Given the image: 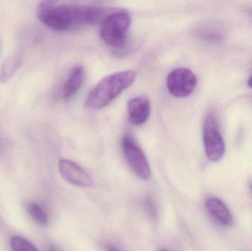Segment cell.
Listing matches in <instances>:
<instances>
[{
    "label": "cell",
    "mask_w": 252,
    "mask_h": 251,
    "mask_svg": "<svg viewBox=\"0 0 252 251\" xmlns=\"http://www.w3.org/2000/svg\"><path fill=\"white\" fill-rule=\"evenodd\" d=\"M109 15L103 7L58 4L52 1H42L38 7L40 22L57 31L69 30L78 25H96L103 22Z\"/></svg>",
    "instance_id": "1"
},
{
    "label": "cell",
    "mask_w": 252,
    "mask_h": 251,
    "mask_svg": "<svg viewBox=\"0 0 252 251\" xmlns=\"http://www.w3.org/2000/svg\"><path fill=\"white\" fill-rule=\"evenodd\" d=\"M135 79L136 73L132 70L118 72L105 77L89 92L86 98V108L100 110L106 107L129 88Z\"/></svg>",
    "instance_id": "2"
},
{
    "label": "cell",
    "mask_w": 252,
    "mask_h": 251,
    "mask_svg": "<svg viewBox=\"0 0 252 251\" xmlns=\"http://www.w3.org/2000/svg\"><path fill=\"white\" fill-rule=\"evenodd\" d=\"M131 19L124 11L112 13L102 23L100 37L106 45L112 48L121 49L126 45Z\"/></svg>",
    "instance_id": "3"
},
{
    "label": "cell",
    "mask_w": 252,
    "mask_h": 251,
    "mask_svg": "<svg viewBox=\"0 0 252 251\" xmlns=\"http://www.w3.org/2000/svg\"><path fill=\"white\" fill-rule=\"evenodd\" d=\"M203 141L207 158L211 162H219L226 152L224 140L214 112L207 113L203 124Z\"/></svg>",
    "instance_id": "4"
},
{
    "label": "cell",
    "mask_w": 252,
    "mask_h": 251,
    "mask_svg": "<svg viewBox=\"0 0 252 251\" xmlns=\"http://www.w3.org/2000/svg\"><path fill=\"white\" fill-rule=\"evenodd\" d=\"M122 146L127 164L136 176L144 181H149L151 171L148 159L134 139L130 135H126L123 139Z\"/></svg>",
    "instance_id": "5"
},
{
    "label": "cell",
    "mask_w": 252,
    "mask_h": 251,
    "mask_svg": "<svg viewBox=\"0 0 252 251\" xmlns=\"http://www.w3.org/2000/svg\"><path fill=\"white\" fill-rule=\"evenodd\" d=\"M197 78L191 69L177 68L167 77V88L170 94L176 97H186L190 95L197 85Z\"/></svg>",
    "instance_id": "6"
},
{
    "label": "cell",
    "mask_w": 252,
    "mask_h": 251,
    "mask_svg": "<svg viewBox=\"0 0 252 251\" xmlns=\"http://www.w3.org/2000/svg\"><path fill=\"white\" fill-rule=\"evenodd\" d=\"M59 169L62 178L76 187H89L93 184L92 177L75 162L68 159H61Z\"/></svg>",
    "instance_id": "7"
},
{
    "label": "cell",
    "mask_w": 252,
    "mask_h": 251,
    "mask_svg": "<svg viewBox=\"0 0 252 251\" xmlns=\"http://www.w3.org/2000/svg\"><path fill=\"white\" fill-rule=\"evenodd\" d=\"M129 119L136 126L143 125L146 122L151 113V103L146 97H134L127 103Z\"/></svg>",
    "instance_id": "8"
},
{
    "label": "cell",
    "mask_w": 252,
    "mask_h": 251,
    "mask_svg": "<svg viewBox=\"0 0 252 251\" xmlns=\"http://www.w3.org/2000/svg\"><path fill=\"white\" fill-rule=\"evenodd\" d=\"M206 208L210 215L219 223L225 226H231L234 219L228 206L220 199L210 197L206 201Z\"/></svg>",
    "instance_id": "9"
},
{
    "label": "cell",
    "mask_w": 252,
    "mask_h": 251,
    "mask_svg": "<svg viewBox=\"0 0 252 251\" xmlns=\"http://www.w3.org/2000/svg\"><path fill=\"white\" fill-rule=\"evenodd\" d=\"M85 79L84 67L81 65L72 68L63 85V96L65 100L72 98L81 89Z\"/></svg>",
    "instance_id": "10"
},
{
    "label": "cell",
    "mask_w": 252,
    "mask_h": 251,
    "mask_svg": "<svg viewBox=\"0 0 252 251\" xmlns=\"http://www.w3.org/2000/svg\"><path fill=\"white\" fill-rule=\"evenodd\" d=\"M21 58L20 53H16L4 61L0 72V82H7L13 77L20 66Z\"/></svg>",
    "instance_id": "11"
},
{
    "label": "cell",
    "mask_w": 252,
    "mask_h": 251,
    "mask_svg": "<svg viewBox=\"0 0 252 251\" xmlns=\"http://www.w3.org/2000/svg\"><path fill=\"white\" fill-rule=\"evenodd\" d=\"M198 35L205 41L219 42L224 39L225 32L224 29L216 25H207L199 29Z\"/></svg>",
    "instance_id": "12"
},
{
    "label": "cell",
    "mask_w": 252,
    "mask_h": 251,
    "mask_svg": "<svg viewBox=\"0 0 252 251\" xmlns=\"http://www.w3.org/2000/svg\"><path fill=\"white\" fill-rule=\"evenodd\" d=\"M27 210L32 221L39 225V226H46L48 223V216L42 206L38 203L32 202L29 203L27 206Z\"/></svg>",
    "instance_id": "13"
},
{
    "label": "cell",
    "mask_w": 252,
    "mask_h": 251,
    "mask_svg": "<svg viewBox=\"0 0 252 251\" xmlns=\"http://www.w3.org/2000/svg\"><path fill=\"white\" fill-rule=\"evenodd\" d=\"M10 247L13 251H38L31 242L20 236H13L11 237Z\"/></svg>",
    "instance_id": "14"
},
{
    "label": "cell",
    "mask_w": 252,
    "mask_h": 251,
    "mask_svg": "<svg viewBox=\"0 0 252 251\" xmlns=\"http://www.w3.org/2000/svg\"><path fill=\"white\" fill-rule=\"evenodd\" d=\"M144 206L150 218L154 221H157L158 217V210H157V204L154 199L151 197H147L144 200Z\"/></svg>",
    "instance_id": "15"
},
{
    "label": "cell",
    "mask_w": 252,
    "mask_h": 251,
    "mask_svg": "<svg viewBox=\"0 0 252 251\" xmlns=\"http://www.w3.org/2000/svg\"><path fill=\"white\" fill-rule=\"evenodd\" d=\"M107 250L108 251H121L120 250H118V249H117V248L114 247V246H108Z\"/></svg>",
    "instance_id": "16"
},
{
    "label": "cell",
    "mask_w": 252,
    "mask_h": 251,
    "mask_svg": "<svg viewBox=\"0 0 252 251\" xmlns=\"http://www.w3.org/2000/svg\"><path fill=\"white\" fill-rule=\"evenodd\" d=\"M248 85L249 86L251 87V88H252V76L251 77V78H250V79H249Z\"/></svg>",
    "instance_id": "17"
},
{
    "label": "cell",
    "mask_w": 252,
    "mask_h": 251,
    "mask_svg": "<svg viewBox=\"0 0 252 251\" xmlns=\"http://www.w3.org/2000/svg\"><path fill=\"white\" fill-rule=\"evenodd\" d=\"M49 251H58V250L56 248L53 247V246H51V247L50 248V249H49Z\"/></svg>",
    "instance_id": "18"
},
{
    "label": "cell",
    "mask_w": 252,
    "mask_h": 251,
    "mask_svg": "<svg viewBox=\"0 0 252 251\" xmlns=\"http://www.w3.org/2000/svg\"><path fill=\"white\" fill-rule=\"evenodd\" d=\"M249 185H250V190H251V193L252 194V181H250V183H249Z\"/></svg>",
    "instance_id": "19"
},
{
    "label": "cell",
    "mask_w": 252,
    "mask_h": 251,
    "mask_svg": "<svg viewBox=\"0 0 252 251\" xmlns=\"http://www.w3.org/2000/svg\"><path fill=\"white\" fill-rule=\"evenodd\" d=\"M161 251H167V250H164V249H163V250H161Z\"/></svg>",
    "instance_id": "20"
},
{
    "label": "cell",
    "mask_w": 252,
    "mask_h": 251,
    "mask_svg": "<svg viewBox=\"0 0 252 251\" xmlns=\"http://www.w3.org/2000/svg\"></svg>",
    "instance_id": "21"
}]
</instances>
